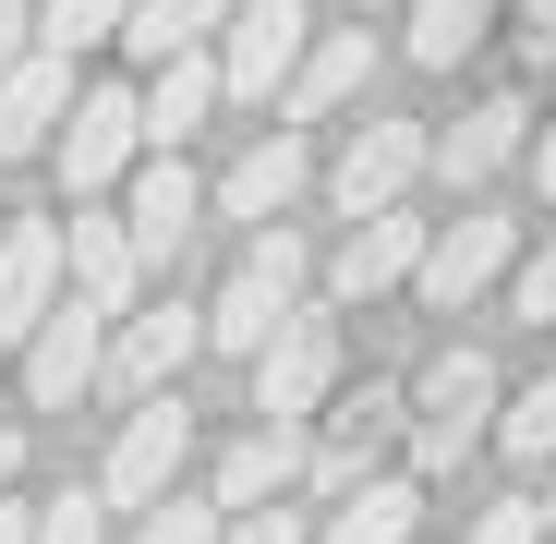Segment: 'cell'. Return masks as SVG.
I'll list each match as a JSON object with an SVG mask.
<instances>
[{
    "mask_svg": "<svg viewBox=\"0 0 556 544\" xmlns=\"http://www.w3.org/2000/svg\"><path fill=\"white\" fill-rule=\"evenodd\" d=\"M49 303H61V230L49 218H13V230H0V339H25Z\"/></svg>",
    "mask_w": 556,
    "mask_h": 544,
    "instance_id": "obj_13",
    "label": "cell"
},
{
    "mask_svg": "<svg viewBox=\"0 0 556 544\" xmlns=\"http://www.w3.org/2000/svg\"><path fill=\"white\" fill-rule=\"evenodd\" d=\"M544 544H556V532H544Z\"/></svg>",
    "mask_w": 556,
    "mask_h": 544,
    "instance_id": "obj_38",
    "label": "cell"
},
{
    "mask_svg": "<svg viewBox=\"0 0 556 544\" xmlns=\"http://www.w3.org/2000/svg\"><path fill=\"white\" fill-rule=\"evenodd\" d=\"M61 110H73V61L25 49L13 73H0V157H37V146L61 134Z\"/></svg>",
    "mask_w": 556,
    "mask_h": 544,
    "instance_id": "obj_14",
    "label": "cell"
},
{
    "mask_svg": "<svg viewBox=\"0 0 556 544\" xmlns=\"http://www.w3.org/2000/svg\"><path fill=\"white\" fill-rule=\"evenodd\" d=\"M230 25V0H134V13H122V49L157 73V61H181V49H206Z\"/></svg>",
    "mask_w": 556,
    "mask_h": 544,
    "instance_id": "obj_22",
    "label": "cell"
},
{
    "mask_svg": "<svg viewBox=\"0 0 556 544\" xmlns=\"http://www.w3.org/2000/svg\"><path fill=\"white\" fill-rule=\"evenodd\" d=\"M412 508H424L412 484H351V496L327 508V532H315V544H412Z\"/></svg>",
    "mask_w": 556,
    "mask_h": 544,
    "instance_id": "obj_24",
    "label": "cell"
},
{
    "mask_svg": "<svg viewBox=\"0 0 556 544\" xmlns=\"http://www.w3.org/2000/svg\"><path fill=\"white\" fill-rule=\"evenodd\" d=\"M134 544H218V508H181V496H157Z\"/></svg>",
    "mask_w": 556,
    "mask_h": 544,
    "instance_id": "obj_27",
    "label": "cell"
},
{
    "mask_svg": "<svg viewBox=\"0 0 556 544\" xmlns=\"http://www.w3.org/2000/svg\"><path fill=\"white\" fill-rule=\"evenodd\" d=\"M122 13H134V0H49V13H25V37H37L49 61H73V49H110Z\"/></svg>",
    "mask_w": 556,
    "mask_h": 544,
    "instance_id": "obj_25",
    "label": "cell"
},
{
    "mask_svg": "<svg viewBox=\"0 0 556 544\" xmlns=\"http://www.w3.org/2000/svg\"><path fill=\"white\" fill-rule=\"evenodd\" d=\"M520 37H532V49L556 61V0H532V25H520Z\"/></svg>",
    "mask_w": 556,
    "mask_h": 544,
    "instance_id": "obj_33",
    "label": "cell"
},
{
    "mask_svg": "<svg viewBox=\"0 0 556 544\" xmlns=\"http://www.w3.org/2000/svg\"><path fill=\"white\" fill-rule=\"evenodd\" d=\"M98 351H110V315L61 291V303H49V315L25 327V400H37V412L85 400V388H98Z\"/></svg>",
    "mask_w": 556,
    "mask_h": 544,
    "instance_id": "obj_8",
    "label": "cell"
},
{
    "mask_svg": "<svg viewBox=\"0 0 556 544\" xmlns=\"http://www.w3.org/2000/svg\"><path fill=\"white\" fill-rule=\"evenodd\" d=\"M544 532H556V508H544Z\"/></svg>",
    "mask_w": 556,
    "mask_h": 544,
    "instance_id": "obj_37",
    "label": "cell"
},
{
    "mask_svg": "<svg viewBox=\"0 0 556 544\" xmlns=\"http://www.w3.org/2000/svg\"><path fill=\"white\" fill-rule=\"evenodd\" d=\"M181 447H194V412H181V400H134L110 472H98V508H157L181 484Z\"/></svg>",
    "mask_w": 556,
    "mask_h": 544,
    "instance_id": "obj_6",
    "label": "cell"
},
{
    "mask_svg": "<svg viewBox=\"0 0 556 544\" xmlns=\"http://www.w3.org/2000/svg\"><path fill=\"white\" fill-rule=\"evenodd\" d=\"M218 544H303V520H291V508H230Z\"/></svg>",
    "mask_w": 556,
    "mask_h": 544,
    "instance_id": "obj_31",
    "label": "cell"
},
{
    "mask_svg": "<svg viewBox=\"0 0 556 544\" xmlns=\"http://www.w3.org/2000/svg\"><path fill=\"white\" fill-rule=\"evenodd\" d=\"M424 181V122H363L351 146H339V169H327V194H339V218H376V206H400Z\"/></svg>",
    "mask_w": 556,
    "mask_h": 544,
    "instance_id": "obj_10",
    "label": "cell"
},
{
    "mask_svg": "<svg viewBox=\"0 0 556 544\" xmlns=\"http://www.w3.org/2000/svg\"><path fill=\"white\" fill-rule=\"evenodd\" d=\"M520 98H484V110H459L447 134H424V169H447V181H496L508 157H520Z\"/></svg>",
    "mask_w": 556,
    "mask_h": 544,
    "instance_id": "obj_16",
    "label": "cell"
},
{
    "mask_svg": "<svg viewBox=\"0 0 556 544\" xmlns=\"http://www.w3.org/2000/svg\"><path fill=\"white\" fill-rule=\"evenodd\" d=\"M303 315V242L291 230H254V254L230 266V291L206 303V351H230V363H254L278 327Z\"/></svg>",
    "mask_w": 556,
    "mask_h": 544,
    "instance_id": "obj_1",
    "label": "cell"
},
{
    "mask_svg": "<svg viewBox=\"0 0 556 544\" xmlns=\"http://www.w3.org/2000/svg\"><path fill=\"white\" fill-rule=\"evenodd\" d=\"M508 303H520L532 327H556V242H544V254H520V291H508Z\"/></svg>",
    "mask_w": 556,
    "mask_h": 544,
    "instance_id": "obj_30",
    "label": "cell"
},
{
    "mask_svg": "<svg viewBox=\"0 0 556 544\" xmlns=\"http://www.w3.org/2000/svg\"><path fill=\"white\" fill-rule=\"evenodd\" d=\"M37 544H110L98 496H61V508H37Z\"/></svg>",
    "mask_w": 556,
    "mask_h": 544,
    "instance_id": "obj_28",
    "label": "cell"
},
{
    "mask_svg": "<svg viewBox=\"0 0 556 544\" xmlns=\"http://www.w3.org/2000/svg\"><path fill=\"white\" fill-rule=\"evenodd\" d=\"M508 218H447V230H424V266H412V291L435 303V315H459L484 279H508Z\"/></svg>",
    "mask_w": 556,
    "mask_h": 544,
    "instance_id": "obj_11",
    "label": "cell"
},
{
    "mask_svg": "<svg viewBox=\"0 0 556 544\" xmlns=\"http://www.w3.org/2000/svg\"><path fill=\"white\" fill-rule=\"evenodd\" d=\"M327 388H339V327H327V315H291V327L254 351V412H266V423L327 412Z\"/></svg>",
    "mask_w": 556,
    "mask_h": 544,
    "instance_id": "obj_7",
    "label": "cell"
},
{
    "mask_svg": "<svg viewBox=\"0 0 556 544\" xmlns=\"http://www.w3.org/2000/svg\"><path fill=\"white\" fill-rule=\"evenodd\" d=\"M134 110H146V146L169 157L181 134H194V122L218 110V61H206V49H181V61H157V85H146V98H134Z\"/></svg>",
    "mask_w": 556,
    "mask_h": 544,
    "instance_id": "obj_21",
    "label": "cell"
},
{
    "mask_svg": "<svg viewBox=\"0 0 556 544\" xmlns=\"http://www.w3.org/2000/svg\"><path fill=\"white\" fill-rule=\"evenodd\" d=\"M194 351H206V303H146V315H122V327H110L98 388H110V400H169Z\"/></svg>",
    "mask_w": 556,
    "mask_h": 544,
    "instance_id": "obj_2",
    "label": "cell"
},
{
    "mask_svg": "<svg viewBox=\"0 0 556 544\" xmlns=\"http://www.w3.org/2000/svg\"><path fill=\"white\" fill-rule=\"evenodd\" d=\"M194 218H206L194 169H181V157H157V169L134 181V206H122V230H134V266H169L181 242H194Z\"/></svg>",
    "mask_w": 556,
    "mask_h": 544,
    "instance_id": "obj_15",
    "label": "cell"
},
{
    "mask_svg": "<svg viewBox=\"0 0 556 544\" xmlns=\"http://www.w3.org/2000/svg\"><path fill=\"white\" fill-rule=\"evenodd\" d=\"M496 447H508V460H556V376H532V388L496 412Z\"/></svg>",
    "mask_w": 556,
    "mask_h": 544,
    "instance_id": "obj_26",
    "label": "cell"
},
{
    "mask_svg": "<svg viewBox=\"0 0 556 544\" xmlns=\"http://www.w3.org/2000/svg\"><path fill=\"white\" fill-rule=\"evenodd\" d=\"M291 472H303V423H254L230 460H218V496H206V508H218V520H230V508H278Z\"/></svg>",
    "mask_w": 556,
    "mask_h": 544,
    "instance_id": "obj_20",
    "label": "cell"
},
{
    "mask_svg": "<svg viewBox=\"0 0 556 544\" xmlns=\"http://www.w3.org/2000/svg\"><path fill=\"white\" fill-rule=\"evenodd\" d=\"M532 181H544V194H556V122L532 134Z\"/></svg>",
    "mask_w": 556,
    "mask_h": 544,
    "instance_id": "obj_34",
    "label": "cell"
},
{
    "mask_svg": "<svg viewBox=\"0 0 556 544\" xmlns=\"http://www.w3.org/2000/svg\"><path fill=\"white\" fill-rule=\"evenodd\" d=\"M472 435H496V363L459 339V351H435V376H424L412 460H424V472H459V447H472Z\"/></svg>",
    "mask_w": 556,
    "mask_h": 544,
    "instance_id": "obj_3",
    "label": "cell"
},
{
    "mask_svg": "<svg viewBox=\"0 0 556 544\" xmlns=\"http://www.w3.org/2000/svg\"><path fill=\"white\" fill-rule=\"evenodd\" d=\"M424 266V218H400V206H376V218H351V242H339V303H363V291H388V279H412Z\"/></svg>",
    "mask_w": 556,
    "mask_h": 544,
    "instance_id": "obj_17",
    "label": "cell"
},
{
    "mask_svg": "<svg viewBox=\"0 0 556 544\" xmlns=\"http://www.w3.org/2000/svg\"><path fill=\"white\" fill-rule=\"evenodd\" d=\"M0 544H37V508H0Z\"/></svg>",
    "mask_w": 556,
    "mask_h": 544,
    "instance_id": "obj_35",
    "label": "cell"
},
{
    "mask_svg": "<svg viewBox=\"0 0 556 544\" xmlns=\"http://www.w3.org/2000/svg\"><path fill=\"white\" fill-rule=\"evenodd\" d=\"M363 85H376V37L339 25L327 49H303V73L278 85V98H291V122H327V110H351V98H363Z\"/></svg>",
    "mask_w": 556,
    "mask_h": 544,
    "instance_id": "obj_19",
    "label": "cell"
},
{
    "mask_svg": "<svg viewBox=\"0 0 556 544\" xmlns=\"http://www.w3.org/2000/svg\"><path fill=\"white\" fill-rule=\"evenodd\" d=\"M61 279H73V303H98V315H134V291H146V266H134V230H122L110 206H73V230H61Z\"/></svg>",
    "mask_w": 556,
    "mask_h": 544,
    "instance_id": "obj_12",
    "label": "cell"
},
{
    "mask_svg": "<svg viewBox=\"0 0 556 544\" xmlns=\"http://www.w3.org/2000/svg\"><path fill=\"white\" fill-rule=\"evenodd\" d=\"M303 0H230V49H218V98H242V110H266L278 85L303 73Z\"/></svg>",
    "mask_w": 556,
    "mask_h": 544,
    "instance_id": "obj_4",
    "label": "cell"
},
{
    "mask_svg": "<svg viewBox=\"0 0 556 544\" xmlns=\"http://www.w3.org/2000/svg\"><path fill=\"white\" fill-rule=\"evenodd\" d=\"M484 25H496V0H412V61L424 73H459L484 49Z\"/></svg>",
    "mask_w": 556,
    "mask_h": 544,
    "instance_id": "obj_23",
    "label": "cell"
},
{
    "mask_svg": "<svg viewBox=\"0 0 556 544\" xmlns=\"http://www.w3.org/2000/svg\"><path fill=\"white\" fill-rule=\"evenodd\" d=\"M49 146H61V181H73V206H98L110 181L134 169V146H146V110L122 98V85H85V98L61 110V134H49Z\"/></svg>",
    "mask_w": 556,
    "mask_h": 544,
    "instance_id": "obj_5",
    "label": "cell"
},
{
    "mask_svg": "<svg viewBox=\"0 0 556 544\" xmlns=\"http://www.w3.org/2000/svg\"><path fill=\"white\" fill-rule=\"evenodd\" d=\"M25 49H37V37H25V13H13V0H0V73H13Z\"/></svg>",
    "mask_w": 556,
    "mask_h": 544,
    "instance_id": "obj_32",
    "label": "cell"
},
{
    "mask_svg": "<svg viewBox=\"0 0 556 544\" xmlns=\"http://www.w3.org/2000/svg\"><path fill=\"white\" fill-rule=\"evenodd\" d=\"M303 181H315V146H303V134H266V146H242V169L218 181V206H230V218H266V230H278V206H291Z\"/></svg>",
    "mask_w": 556,
    "mask_h": 544,
    "instance_id": "obj_18",
    "label": "cell"
},
{
    "mask_svg": "<svg viewBox=\"0 0 556 544\" xmlns=\"http://www.w3.org/2000/svg\"><path fill=\"white\" fill-rule=\"evenodd\" d=\"M400 423H412V400H400V388H351V400H339V423L303 447L315 496H351V484H363V472H376L388 447H400Z\"/></svg>",
    "mask_w": 556,
    "mask_h": 544,
    "instance_id": "obj_9",
    "label": "cell"
},
{
    "mask_svg": "<svg viewBox=\"0 0 556 544\" xmlns=\"http://www.w3.org/2000/svg\"><path fill=\"white\" fill-rule=\"evenodd\" d=\"M13 472H25V435H13V423H0V484H13Z\"/></svg>",
    "mask_w": 556,
    "mask_h": 544,
    "instance_id": "obj_36",
    "label": "cell"
},
{
    "mask_svg": "<svg viewBox=\"0 0 556 544\" xmlns=\"http://www.w3.org/2000/svg\"><path fill=\"white\" fill-rule=\"evenodd\" d=\"M472 544H544V508H532V496H496V508L472 520Z\"/></svg>",
    "mask_w": 556,
    "mask_h": 544,
    "instance_id": "obj_29",
    "label": "cell"
}]
</instances>
